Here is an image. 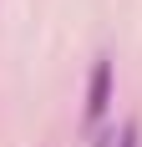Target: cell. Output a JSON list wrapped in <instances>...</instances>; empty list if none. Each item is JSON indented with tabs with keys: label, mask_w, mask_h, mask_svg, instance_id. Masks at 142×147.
I'll return each mask as SVG.
<instances>
[{
	"label": "cell",
	"mask_w": 142,
	"mask_h": 147,
	"mask_svg": "<svg viewBox=\"0 0 142 147\" xmlns=\"http://www.w3.org/2000/svg\"><path fill=\"white\" fill-rule=\"evenodd\" d=\"M107 107H112V61H107V56H97L91 81H86V122L97 127V122L107 117Z\"/></svg>",
	"instance_id": "obj_1"
},
{
	"label": "cell",
	"mask_w": 142,
	"mask_h": 147,
	"mask_svg": "<svg viewBox=\"0 0 142 147\" xmlns=\"http://www.w3.org/2000/svg\"><path fill=\"white\" fill-rule=\"evenodd\" d=\"M117 147H142V122H137V117L122 122V142H117Z\"/></svg>",
	"instance_id": "obj_2"
}]
</instances>
